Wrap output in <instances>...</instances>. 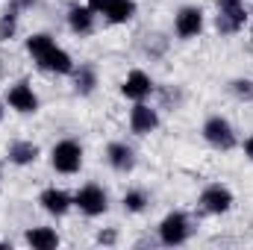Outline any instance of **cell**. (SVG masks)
Wrapping results in <instances>:
<instances>
[{"label": "cell", "mask_w": 253, "mask_h": 250, "mask_svg": "<svg viewBox=\"0 0 253 250\" xmlns=\"http://www.w3.org/2000/svg\"><path fill=\"white\" fill-rule=\"evenodd\" d=\"M100 12H103L112 24H124V21H129V18L135 15V3H132V0H106V3L100 6Z\"/></svg>", "instance_id": "7c38bea8"}, {"label": "cell", "mask_w": 253, "mask_h": 250, "mask_svg": "<svg viewBox=\"0 0 253 250\" xmlns=\"http://www.w3.org/2000/svg\"><path fill=\"white\" fill-rule=\"evenodd\" d=\"M159 124V118H156V112L150 109V106H144V103H138L132 112H129V126H132V132H138V135H147V132H153Z\"/></svg>", "instance_id": "30bf717a"}, {"label": "cell", "mask_w": 253, "mask_h": 250, "mask_svg": "<svg viewBox=\"0 0 253 250\" xmlns=\"http://www.w3.org/2000/svg\"><path fill=\"white\" fill-rule=\"evenodd\" d=\"M33 3H36V0H15L18 9H27V6H33Z\"/></svg>", "instance_id": "603a6c76"}, {"label": "cell", "mask_w": 253, "mask_h": 250, "mask_svg": "<svg viewBox=\"0 0 253 250\" xmlns=\"http://www.w3.org/2000/svg\"><path fill=\"white\" fill-rule=\"evenodd\" d=\"M6 100H9L12 109H18V112H24V115H30V112L39 109V97H36V91H33L30 83H15V85L9 88Z\"/></svg>", "instance_id": "8992f818"}, {"label": "cell", "mask_w": 253, "mask_h": 250, "mask_svg": "<svg viewBox=\"0 0 253 250\" xmlns=\"http://www.w3.org/2000/svg\"><path fill=\"white\" fill-rule=\"evenodd\" d=\"M144 203H147L144 191H126V194H124V209H126V212H141V209H144Z\"/></svg>", "instance_id": "44dd1931"}, {"label": "cell", "mask_w": 253, "mask_h": 250, "mask_svg": "<svg viewBox=\"0 0 253 250\" xmlns=\"http://www.w3.org/2000/svg\"><path fill=\"white\" fill-rule=\"evenodd\" d=\"M42 206L50 215H65L68 206H71V197L65 191H59V188H47V191H42Z\"/></svg>", "instance_id": "2e32d148"}, {"label": "cell", "mask_w": 253, "mask_h": 250, "mask_svg": "<svg viewBox=\"0 0 253 250\" xmlns=\"http://www.w3.org/2000/svg\"><path fill=\"white\" fill-rule=\"evenodd\" d=\"M39 65H42L44 71H53V74H71V71H74L71 56L65 53L62 47H56V44H53V47H50V50L39 59Z\"/></svg>", "instance_id": "8fae6325"}, {"label": "cell", "mask_w": 253, "mask_h": 250, "mask_svg": "<svg viewBox=\"0 0 253 250\" xmlns=\"http://www.w3.org/2000/svg\"><path fill=\"white\" fill-rule=\"evenodd\" d=\"M106 156H109V165H112L115 171H129V168L135 165L132 150H129L126 144H121V141H112L109 150H106Z\"/></svg>", "instance_id": "5bb4252c"}, {"label": "cell", "mask_w": 253, "mask_h": 250, "mask_svg": "<svg viewBox=\"0 0 253 250\" xmlns=\"http://www.w3.org/2000/svg\"><path fill=\"white\" fill-rule=\"evenodd\" d=\"M91 88H94V71H91L88 65H83V68L77 71V91L88 94Z\"/></svg>", "instance_id": "ffe728a7"}, {"label": "cell", "mask_w": 253, "mask_h": 250, "mask_svg": "<svg viewBox=\"0 0 253 250\" xmlns=\"http://www.w3.org/2000/svg\"><path fill=\"white\" fill-rule=\"evenodd\" d=\"M150 88H153V83H150V77L144 71H132L124 80V85H121V91H124L129 100H144L150 94Z\"/></svg>", "instance_id": "9c48e42d"}, {"label": "cell", "mask_w": 253, "mask_h": 250, "mask_svg": "<svg viewBox=\"0 0 253 250\" xmlns=\"http://www.w3.org/2000/svg\"><path fill=\"white\" fill-rule=\"evenodd\" d=\"M159 239H162V245H183L189 239V218L183 212H171L159 224Z\"/></svg>", "instance_id": "3957f363"}, {"label": "cell", "mask_w": 253, "mask_h": 250, "mask_svg": "<svg viewBox=\"0 0 253 250\" xmlns=\"http://www.w3.org/2000/svg\"><path fill=\"white\" fill-rule=\"evenodd\" d=\"M203 30V12L197 6H186L177 15V36L180 39H194Z\"/></svg>", "instance_id": "52a82bcc"}, {"label": "cell", "mask_w": 253, "mask_h": 250, "mask_svg": "<svg viewBox=\"0 0 253 250\" xmlns=\"http://www.w3.org/2000/svg\"><path fill=\"white\" fill-rule=\"evenodd\" d=\"M15 9H18V6H15ZM15 9L3 12V18H0V42H9V39H12V33H15V24H18Z\"/></svg>", "instance_id": "d6986e66"}, {"label": "cell", "mask_w": 253, "mask_h": 250, "mask_svg": "<svg viewBox=\"0 0 253 250\" xmlns=\"http://www.w3.org/2000/svg\"><path fill=\"white\" fill-rule=\"evenodd\" d=\"M200 203H203L206 212L221 215V212H227V209L233 206V194H230L224 186H209L203 194H200Z\"/></svg>", "instance_id": "ba28073f"}, {"label": "cell", "mask_w": 253, "mask_h": 250, "mask_svg": "<svg viewBox=\"0 0 253 250\" xmlns=\"http://www.w3.org/2000/svg\"><path fill=\"white\" fill-rule=\"evenodd\" d=\"M0 118H3V109H0Z\"/></svg>", "instance_id": "cb8c5ba5"}, {"label": "cell", "mask_w": 253, "mask_h": 250, "mask_svg": "<svg viewBox=\"0 0 253 250\" xmlns=\"http://www.w3.org/2000/svg\"><path fill=\"white\" fill-rule=\"evenodd\" d=\"M203 135H206L209 144H215V147H221V150H230V147L236 144L233 126L227 124L224 118H209V121L203 124Z\"/></svg>", "instance_id": "5b68a950"}, {"label": "cell", "mask_w": 253, "mask_h": 250, "mask_svg": "<svg viewBox=\"0 0 253 250\" xmlns=\"http://www.w3.org/2000/svg\"><path fill=\"white\" fill-rule=\"evenodd\" d=\"M68 24H71V30L74 33H91V24H94V9L91 6H74L71 12H68Z\"/></svg>", "instance_id": "9a60e30c"}, {"label": "cell", "mask_w": 253, "mask_h": 250, "mask_svg": "<svg viewBox=\"0 0 253 250\" xmlns=\"http://www.w3.org/2000/svg\"><path fill=\"white\" fill-rule=\"evenodd\" d=\"M27 245L36 250H53L59 245V236H56V230H50V227H33L30 233H27Z\"/></svg>", "instance_id": "4fadbf2b"}, {"label": "cell", "mask_w": 253, "mask_h": 250, "mask_svg": "<svg viewBox=\"0 0 253 250\" xmlns=\"http://www.w3.org/2000/svg\"><path fill=\"white\" fill-rule=\"evenodd\" d=\"M245 153H248V156L253 159V135L248 138V141H245Z\"/></svg>", "instance_id": "7402d4cb"}, {"label": "cell", "mask_w": 253, "mask_h": 250, "mask_svg": "<svg viewBox=\"0 0 253 250\" xmlns=\"http://www.w3.org/2000/svg\"><path fill=\"white\" fill-rule=\"evenodd\" d=\"M50 162H53V168H56L59 174H77L80 165H83V147H80L77 141L65 138V141H59V144L53 147Z\"/></svg>", "instance_id": "6da1fadb"}, {"label": "cell", "mask_w": 253, "mask_h": 250, "mask_svg": "<svg viewBox=\"0 0 253 250\" xmlns=\"http://www.w3.org/2000/svg\"><path fill=\"white\" fill-rule=\"evenodd\" d=\"M245 21H248V12L242 0H218V30L221 33H236Z\"/></svg>", "instance_id": "7a4b0ae2"}, {"label": "cell", "mask_w": 253, "mask_h": 250, "mask_svg": "<svg viewBox=\"0 0 253 250\" xmlns=\"http://www.w3.org/2000/svg\"><path fill=\"white\" fill-rule=\"evenodd\" d=\"M74 203L80 206V212H85V215H103L106 212V191L100 186H83L77 191V197H74Z\"/></svg>", "instance_id": "277c9868"}, {"label": "cell", "mask_w": 253, "mask_h": 250, "mask_svg": "<svg viewBox=\"0 0 253 250\" xmlns=\"http://www.w3.org/2000/svg\"><path fill=\"white\" fill-rule=\"evenodd\" d=\"M36 156H39V147L33 141H12L9 144V159L15 165H30V162H36Z\"/></svg>", "instance_id": "e0dca14e"}, {"label": "cell", "mask_w": 253, "mask_h": 250, "mask_svg": "<svg viewBox=\"0 0 253 250\" xmlns=\"http://www.w3.org/2000/svg\"><path fill=\"white\" fill-rule=\"evenodd\" d=\"M53 44H56V42H53L50 36H44V33H39V36H30V39H27V50H30V56H33L36 62H39V59H42Z\"/></svg>", "instance_id": "ac0fdd59"}]
</instances>
